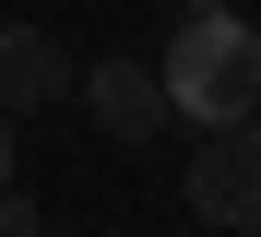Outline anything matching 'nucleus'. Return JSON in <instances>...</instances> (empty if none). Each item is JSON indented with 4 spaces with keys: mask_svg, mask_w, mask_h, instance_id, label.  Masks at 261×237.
<instances>
[{
    "mask_svg": "<svg viewBox=\"0 0 261 237\" xmlns=\"http://www.w3.org/2000/svg\"><path fill=\"white\" fill-rule=\"evenodd\" d=\"M60 83H71V60H60V36H48V24H24V12H0V119L48 107Z\"/></svg>",
    "mask_w": 261,
    "mask_h": 237,
    "instance_id": "nucleus-4",
    "label": "nucleus"
},
{
    "mask_svg": "<svg viewBox=\"0 0 261 237\" xmlns=\"http://www.w3.org/2000/svg\"><path fill=\"white\" fill-rule=\"evenodd\" d=\"M0 237H48V214H36L24 190H0Z\"/></svg>",
    "mask_w": 261,
    "mask_h": 237,
    "instance_id": "nucleus-5",
    "label": "nucleus"
},
{
    "mask_svg": "<svg viewBox=\"0 0 261 237\" xmlns=\"http://www.w3.org/2000/svg\"><path fill=\"white\" fill-rule=\"evenodd\" d=\"M178 190H190L202 225H261V130H249V119H238V130H202Z\"/></svg>",
    "mask_w": 261,
    "mask_h": 237,
    "instance_id": "nucleus-2",
    "label": "nucleus"
},
{
    "mask_svg": "<svg viewBox=\"0 0 261 237\" xmlns=\"http://www.w3.org/2000/svg\"><path fill=\"white\" fill-rule=\"evenodd\" d=\"M178 12H226V0H178Z\"/></svg>",
    "mask_w": 261,
    "mask_h": 237,
    "instance_id": "nucleus-7",
    "label": "nucleus"
},
{
    "mask_svg": "<svg viewBox=\"0 0 261 237\" xmlns=\"http://www.w3.org/2000/svg\"><path fill=\"white\" fill-rule=\"evenodd\" d=\"M83 107H95V130H107V142H154L166 83H154V60H95V71H83Z\"/></svg>",
    "mask_w": 261,
    "mask_h": 237,
    "instance_id": "nucleus-3",
    "label": "nucleus"
},
{
    "mask_svg": "<svg viewBox=\"0 0 261 237\" xmlns=\"http://www.w3.org/2000/svg\"><path fill=\"white\" fill-rule=\"evenodd\" d=\"M249 130H261V107H249Z\"/></svg>",
    "mask_w": 261,
    "mask_h": 237,
    "instance_id": "nucleus-8",
    "label": "nucleus"
},
{
    "mask_svg": "<svg viewBox=\"0 0 261 237\" xmlns=\"http://www.w3.org/2000/svg\"><path fill=\"white\" fill-rule=\"evenodd\" d=\"M0 190H12V119H0Z\"/></svg>",
    "mask_w": 261,
    "mask_h": 237,
    "instance_id": "nucleus-6",
    "label": "nucleus"
},
{
    "mask_svg": "<svg viewBox=\"0 0 261 237\" xmlns=\"http://www.w3.org/2000/svg\"><path fill=\"white\" fill-rule=\"evenodd\" d=\"M154 83H166V107H178V119H202V130H238V119L261 107V36H249L238 12H190Z\"/></svg>",
    "mask_w": 261,
    "mask_h": 237,
    "instance_id": "nucleus-1",
    "label": "nucleus"
}]
</instances>
